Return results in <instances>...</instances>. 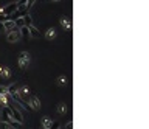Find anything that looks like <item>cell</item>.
<instances>
[{"label": "cell", "mask_w": 149, "mask_h": 129, "mask_svg": "<svg viewBox=\"0 0 149 129\" xmlns=\"http://www.w3.org/2000/svg\"><path fill=\"white\" fill-rule=\"evenodd\" d=\"M17 64L20 69H26L30 64V53L28 51H22L20 55H19V59H17Z\"/></svg>", "instance_id": "cell-1"}, {"label": "cell", "mask_w": 149, "mask_h": 129, "mask_svg": "<svg viewBox=\"0 0 149 129\" xmlns=\"http://www.w3.org/2000/svg\"><path fill=\"white\" fill-rule=\"evenodd\" d=\"M6 41H8L9 44H17L19 41H20V33H19V30H11V31L6 33Z\"/></svg>", "instance_id": "cell-2"}, {"label": "cell", "mask_w": 149, "mask_h": 129, "mask_svg": "<svg viewBox=\"0 0 149 129\" xmlns=\"http://www.w3.org/2000/svg\"><path fill=\"white\" fill-rule=\"evenodd\" d=\"M28 104H30V107L33 109V111H39V109L42 107V104H40V100L37 97H34V95H30L28 97Z\"/></svg>", "instance_id": "cell-3"}, {"label": "cell", "mask_w": 149, "mask_h": 129, "mask_svg": "<svg viewBox=\"0 0 149 129\" xmlns=\"http://www.w3.org/2000/svg\"><path fill=\"white\" fill-rule=\"evenodd\" d=\"M14 11H17V2H13V3H9V5L2 6V14H5V16H9Z\"/></svg>", "instance_id": "cell-4"}, {"label": "cell", "mask_w": 149, "mask_h": 129, "mask_svg": "<svg viewBox=\"0 0 149 129\" xmlns=\"http://www.w3.org/2000/svg\"><path fill=\"white\" fill-rule=\"evenodd\" d=\"M59 22H61V25L64 26V30H65V31H70V30H71V22H70V19H68L67 16L59 17Z\"/></svg>", "instance_id": "cell-5"}, {"label": "cell", "mask_w": 149, "mask_h": 129, "mask_svg": "<svg viewBox=\"0 0 149 129\" xmlns=\"http://www.w3.org/2000/svg\"><path fill=\"white\" fill-rule=\"evenodd\" d=\"M0 76H2L3 79H9L11 78V70L6 66H2V64H0Z\"/></svg>", "instance_id": "cell-6"}, {"label": "cell", "mask_w": 149, "mask_h": 129, "mask_svg": "<svg viewBox=\"0 0 149 129\" xmlns=\"http://www.w3.org/2000/svg\"><path fill=\"white\" fill-rule=\"evenodd\" d=\"M28 31H30V37H33V39H37V37L40 36L39 30H37L34 25H30V26H28Z\"/></svg>", "instance_id": "cell-7"}, {"label": "cell", "mask_w": 149, "mask_h": 129, "mask_svg": "<svg viewBox=\"0 0 149 129\" xmlns=\"http://www.w3.org/2000/svg\"><path fill=\"white\" fill-rule=\"evenodd\" d=\"M55 37H56V30H55V28H53V26H51V28H48L47 31H45V39H48V41H53V39H55Z\"/></svg>", "instance_id": "cell-8"}, {"label": "cell", "mask_w": 149, "mask_h": 129, "mask_svg": "<svg viewBox=\"0 0 149 129\" xmlns=\"http://www.w3.org/2000/svg\"><path fill=\"white\" fill-rule=\"evenodd\" d=\"M51 123H53V120L50 118V117H44V118H42V121H40V124H42V128H44V129H50Z\"/></svg>", "instance_id": "cell-9"}, {"label": "cell", "mask_w": 149, "mask_h": 129, "mask_svg": "<svg viewBox=\"0 0 149 129\" xmlns=\"http://www.w3.org/2000/svg\"><path fill=\"white\" fill-rule=\"evenodd\" d=\"M3 26H5L6 33L11 31V30H16V24H14V20H6V22H3Z\"/></svg>", "instance_id": "cell-10"}, {"label": "cell", "mask_w": 149, "mask_h": 129, "mask_svg": "<svg viewBox=\"0 0 149 129\" xmlns=\"http://www.w3.org/2000/svg\"><path fill=\"white\" fill-rule=\"evenodd\" d=\"M19 33H20V39H26V37H30L28 26H24V28H20V30H19Z\"/></svg>", "instance_id": "cell-11"}, {"label": "cell", "mask_w": 149, "mask_h": 129, "mask_svg": "<svg viewBox=\"0 0 149 129\" xmlns=\"http://www.w3.org/2000/svg\"><path fill=\"white\" fill-rule=\"evenodd\" d=\"M14 24H16V28H17V30H20V28H24V26H26L24 17H17L16 20H14Z\"/></svg>", "instance_id": "cell-12"}, {"label": "cell", "mask_w": 149, "mask_h": 129, "mask_svg": "<svg viewBox=\"0 0 149 129\" xmlns=\"http://www.w3.org/2000/svg\"><path fill=\"white\" fill-rule=\"evenodd\" d=\"M67 104L65 103H59L58 104V112L61 113V115H65V113H67Z\"/></svg>", "instance_id": "cell-13"}, {"label": "cell", "mask_w": 149, "mask_h": 129, "mask_svg": "<svg viewBox=\"0 0 149 129\" xmlns=\"http://www.w3.org/2000/svg\"><path fill=\"white\" fill-rule=\"evenodd\" d=\"M24 20H25V25H26V26L33 25V17H31V14H28V13H26L25 16H24Z\"/></svg>", "instance_id": "cell-14"}, {"label": "cell", "mask_w": 149, "mask_h": 129, "mask_svg": "<svg viewBox=\"0 0 149 129\" xmlns=\"http://www.w3.org/2000/svg\"><path fill=\"white\" fill-rule=\"evenodd\" d=\"M67 81H68V78L65 76V75H61V76L58 78V84H59V86H65Z\"/></svg>", "instance_id": "cell-15"}, {"label": "cell", "mask_w": 149, "mask_h": 129, "mask_svg": "<svg viewBox=\"0 0 149 129\" xmlns=\"http://www.w3.org/2000/svg\"><path fill=\"white\" fill-rule=\"evenodd\" d=\"M34 3H36V0H26V5H25V8H24V9L26 11V13H28V11L33 8V5H34Z\"/></svg>", "instance_id": "cell-16"}, {"label": "cell", "mask_w": 149, "mask_h": 129, "mask_svg": "<svg viewBox=\"0 0 149 129\" xmlns=\"http://www.w3.org/2000/svg\"><path fill=\"white\" fill-rule=\"evenodd\" d=\"M8 124H9V128H11V129H19V128L22 126L20 123H17V121H14V120H9V121H8Z\"/></svg>", "instance_id": "cell-17"}, {"label": "cell", "mask_w": 149, "mask_h": 129, "mask_svg": "<svg viewBox=\"0 0 149 129\" xmlns=\"http://www.w3.org/2000/svg\"><path fill=\"white\" fill-rule=\"evenodd\" d=\"M62 128V124H61V121H53L51 126H50V129H61Z\"/></svg>", "instance_id": "cell-18"}, {"label": "cell", "mask_w": 149, "mask_h": 129, "mask_svg": "<svg viewBox=\"0 0 149 129\" xmlns=\"http://www.w3.org/2000/svg\"><path fill=\"white\" fill-rule=\"evenodd\" d=\"M64 129H73V120L68 118L67 123H65V126H64Z\"/></svg>", "instance_id": "cell-19"}, {"label": "cell", "mask_w": 149, "mask_h": 129, "mask_svg": "<svg viewBox=\"0 0 149 129\" xmlns=\"http://www.w3.org/2000/svg\"><path fill=\"white\" fill-rule=\"evenodd\" d=\"M0 93H8V86H2V84H0Z\"/></svg>", "instance_id": "cell-20"}, {"label": "cell", "mask_w": 149, "mask_h": 129, "mask_svg": "<svg viewBox=\"0 0 149 129\" xmlns=\"http://www.w3.org/2000/svg\"><path fill=\"white\" fill-rule=\"evenodd\" d=\"M0 129H11V128H9V124H8V123L2 121V123H0Z\"/></svg>", "instance_id": "cell-21"}, {"label": "cell", "mask_w": 149, "mask_h": 129, "mask_svg": "<svg viewBox=\"0 0 149 129\" xmlns=\"http://www.w3.org/2000/svg\"><path fill=\"white\" fill-rule=\"evenodd\" d=\"M0 34H6V30L3 26V24H0Z\"/></svg>", "instance_id": "cell-22"}, {"label": "cell", "mask_w": 149, "mask_h": 129, "mask_svg": "<svg viewBox=\"0 0 149 129\" xmlns=\"http://www.w3.org/2000/svg\"><path fill=\"white\" fill-rule=\"evenodd\" d=\"M45 2H61V0H45Z\"/></svg>", "instance_id": "cell-23"}, {"label": "cell", "mask_w": 149, "mask_h": 129, "mask_svg": "<svg viewBox=\"0 0 149 129\" xmlns=\"http://www.w3.org/2000/svg\"><path fill=\"white\" fill-rule=\"evenodd\" d=\"M0 13H2V6H0Z\"/></svg>", "instance_id": "cell-24"}, {"label": "cell", "mask_w": 149, "mask_h": 129, "mask_svg": "<svg viewBox=\"0 0 149 129\" xmlns=\"http://www.w3.org/2000/svg\"><path fill=\"white\" fill-rule=\"evenodd\" d=\"M16 2H17V0H16Z\"/></svg>", "instance_id": "cell-25"}]
</instances>
